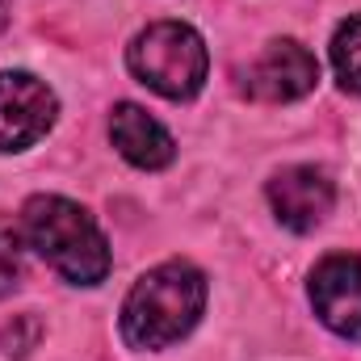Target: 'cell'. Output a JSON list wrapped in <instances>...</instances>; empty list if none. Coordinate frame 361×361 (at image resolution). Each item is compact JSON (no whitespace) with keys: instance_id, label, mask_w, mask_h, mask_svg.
Instances as JSON below:
<instances>
[{"instance_id":"obj_9","label":"cell","mask_w":361,"mask_h":361,"mask_svg":"<svg viewBox=\"0 0 361 361\" xmlns=\"http://www.w3.org/2000/svg\"><path fill=\"white\" fill-rule=\"evenodd\" d=\"M332 68L341 89L361 92V17H349L332 38Z\"/></svg>"},{"instance_id":"obj_12","label":"cell","mask_w":361,"mask_h":361,"mask_svg":"<svg viewBox=\"0 0 361 361\" xmlns=\"http://www.w3.org/2000/svg\"><path fill=\"white\" fill-rule=\"evenodd\" d=\"M8 8H13V0H0V34H4V25H8Z\"/></svg>"},{"instance_id":"obj_3","label":"cell","mask_w":361,"mask_h":361,"mask_svg":"<svg viewBox=\"0 0 361 361\" xmlns=\"http://www.w3.org/2000/svg\"><path fill=\"white\" fill-rule=\"evenodd\" d=\"M126 63L139 76V85H147L152 92H160L169 101H189L193 92L206 85V68H210L206 42L185 21H156V25H147L130 42Z\"/></svg>"},{"instance_id":"obj_2","label":"cell","mask_w":361,"mask_h":361,"mask_svg":"<svg viewBox=\"0 0 361 361\" xmlns=\"http://www.w3.org/2000/svg\"><path fill=\"white\" fill-rule=\"evenodd\" d=\"M206 307V277L189 261L143 273L122 307V336L130 349H164L180 341Z\"/></svg>"},{"instance_id":"obj_10","label":"cell","mask_w":361,"mask_h":361,"mask_svg":"<svg viewBox=\"0 0 361 361\" xmlns=\"http://www.w3.org/2000/svg\"><path fill=\"white\" fill-rule=\"evenodd\" d=\"M21 240H25V231L0 214V298L13 294L21 281Z\"/></svg>"},{"instance_id":"obj_6","label":"cell","mask_w":361,"mask_h":361,"mask_svg":"<svg viewBox=\"0 0 361 361\" xmlns=\"http://www.w3.org/2000/svg\"><path fill=\"white\" fill-rule=\"evenodd\" d=\"M311 307L315 315L345 341H361V261L357 257H328L311 273Z\"/></svg>"},{"instance_id":"obj_1","label":"cell","mask_w":361,"mask_h":361,"mask_svg":"<svg viewBox=\"0 0 361 361\" xmlns=\"http://www.w3.org/2000/svg\"><path fill=\"white\" fill-rule=\"evenodd\" d=\"M21 231L25 244L76 286H97L109 273V244L101 235V227L92 223L85 206L55 197V193H38L25 202L21 214Z\"/></svg>"},{"instance_id":"obj_8","label":"cell","mask_w":361,"mask_h":361,"mask_svg":"<svg viewBox=\"0 0 361 361\" xmlns=\"http://www.w3.org/2000/svg\"><path fill=\"white\" fill-rule=\"evenodd\" d=\"M109 139H114V147H118L135 169H164V164H173V156H177L173 135H169L147 109H139V105H130V101L114 105Z\"/></svg>"},{"instance_id":"obj_11","label":"cell","mask_w":361,"mask_h":361,"mask_svg":"<svg viewBox=\"0 0 361 361\" xmlns=\"http://www.w3.org/2000/svg\"><path fill=\"white\" fill-rule=\"evenodd\" d=\"M38 341H42V324L25 311V315H13L4 328H0V349L8 353V357H25L30 349H38Z\"/></svg>"},{"instance_id":"obj_4","label":"cell","mask_w":361,"mask_h":361,"mask_svg":"<svg viewBox=\"0 0 361 361\" xmlns=\"http://www.w3.org/2000/svg\"><path fill=\"white\" fill-rule=\"evenodd\" d=\"M59 101L30 72H0V152H21L55 126Z\"/></svg>"},{"instance_id":"obj_7","label":"cell","mask_w":361,"mask_h":361,"mask_svg":"<svg viewBox=\"0 0 361 361\" xmlns=\"http://www.w3.org/2000/svg\"><path fill=\"white\" fill-rule=\"evenodd\" d=\"M269 202H273V214L281 219V227L290 231H315L332 202H336V189L324 169H311V164H294V169H281L277 177L269 180Z\"/></svg>"},{"instance_id":"obj_5","label":"cell","mask_w":361,"mask_h":361,"mask_svg":"<svg viewBox=\"0 0 361 361\" xmlns=\"http://www.w3.org/2000/svg\"><path fill=\"white\" fill-rule=\"evenodd\" d=\"M315 80H319L315 55L302 42H294V38H277V42H269L257 55V63L244 72V92L257 97V101L277 105V101L307 97V92L315 89Z\"/></svg>"}]
</instances>
